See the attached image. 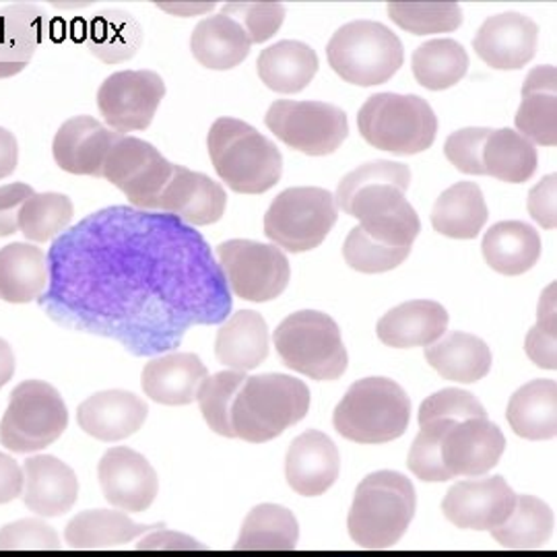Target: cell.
<instances>
[{
	"label": "cell",
	"mask_w": 557,
	"mask_h": 557,
	"mask_svg": "<svg viewBox=\"0 0 557 557\" xmlns=\"http://www.w3.org/2000/svg\"><path fill=\"white\" fill-rule=\"evenodd\" d=\"M41 310L66 329L114 338L135 356L176 349L223 322L232 294L209 244L168 213L108 207L60 236Z\"/></svg>",
	"instance_id": "cell-1"
},
{
	"label": "cell",
	"mask_w": 557,
	"mask_h": 557,
	"mask_svg": "<svg viewBox=\"0 0 557 557\" xmlns=\"http://www.w3.org/2000/svg\"><path fill=\"white\" fill-rule=\"evenodd\" d=\"M411 184V170L397 161H372L359 165L341 180L337 207L359 220L368 238L391 246L411 248L419 236L421 221L405 199Z\"/></svg>",
	"instance_id": "cell-2"
},
{
	"label": "cell",
	"mask_w": 557,
	"mask_h": 557,
	"mask_svg": "<svg viewBox=\"0 0 557 557\" xmlns=\"http://www.w3.org/2000/svg\"><path fill=\"white\" fill-rule=\"evenodd\" d=\"M413 481L397 471H376L359 481L347 515L349 537L366 549L397 545L416 518Z\"/></svg>",
	"instance_id": "cell-3"
},
{
	"label": "cell",
	"mask_w": 557,
	"mask_h": 557,
	"mask_svg": "<svg viewBox=\"0 0 557 557\" xmlns=\"http://www.w3.org/2000/svg\"><path fill=\"white\" fill-rule=\"evenodd\" d=\"M310 409V388L285 374L246 376L232 405L234 438L262 444L299 423Z\"/></svg>",
	"instance_id": "cell-4"
},
{
	"label": "cell",
	"mask_w": 557,
	"mask_h": 557,
	"mask_svg": "<svg viewBox=\"0 0 557 557\" xmlns=\"http://www.w3.org/2000/svg\"><path fill=\"white\" fill-rule=\"evenodd\" d=\"M209 156L220 178L239 195H260L281 180L277 145L238 119H218L209 131Z\"/></svg>",
	"instance_id": "cell-5"
},
{
	"label": "cell",
	"mask_w": 557,
	"mask_h": 557,
	"mask_svg": "<svg viewBox=\"0 0 557 557\" xmlns=\"http://www.w3.org/2000/svg\"><path fill=\"white\" fill-rule=\"evenodd\" d=\"M411 421V398L395 380L370 376L354 382L338 400L333 425L358 444H386L400 438Z\"/></svg>",
	"instance_id": "cell-6"
},
{
	"label": "cell",
	"mask_w": 557,
	"mask_h": 557,
	"mask_svg": "<svg viewBox=\"0 0 557 557\" xmlns=\"http://www.w3.org/2000/svg\"><path fill=\"white\" fill-rule=\"evenodd\" d=\"M281 361L312 380H338L349 356L335 320L319 310H299L283 320L273 333Z\"/></svg>",
	"instance_id": "cell-7"
},
{
	"label": "cell",
	"mask_w": 557,
	"mask_h": 557,
	"mask_svg": "<svg viewBox=\"0 0 557 557\" xmlns=\"http://www.w3.org/2000/svg\"><path fill=\"white\" fill-rule=\"evenodd\" d=\"M358 128L372 147L398 156H413L432 147L438 119L419 96L376 94L359 108Z\"/></svg>",
	"instance_id": "cell-8"
},
{
	"label": "cell",
	"mask_w": 557,
	"mask_h": 557,
	"mask_svg": "<svg viewBox=\"0 0 557 557\" xmlns=\"http://www.w3.org/2000/svg\"><path fill=\"white\" fill-rule=\"evenodd\" d=\"M69 428V409L57 386L46 380H23L9 397L0 419V444L17 455H38Z\"/></svg>",
	"instance_id": "cell-9"
},
{
	"label": "cell",
	"mask_w": 557,
	"mask_h": 557,
	"mask_svg": "<svg viewBox=\"0 0 557 557\" xmlns=\"http://www.w3.org/2000/svg\"><path fill=\"white\" fill-rule=\"evenodd\" d=\"M331 69L341 79L359 87L382 85L403 66L405 50L386 25L376 21H351L343 25L326 46Z\"/></svg>",
	"instance_id": "cell-10"
},
{
	"label": "cell",
	"mask_w": 557,
	"mask_h": 557,
	"mask_svg": "<svg viewBox=\"0 0 557 557\" xmlns=\"http://www.w3.org/2000/svg\"><path fill=\"white\" fill-rule=\"evenodd\" d=\"M335 197L314 186L287 188L271 202L264 215V234L287 252L319 248L337 223Z\"/></svg>",
	"instance_id": "cell-11"
},
{
	"label": "cell",
	"mask_w": 557,
	"mask_h": 557,
	"mask_svg": "<svg viewBox=\"0 0 557 557\" xmlns=\"http://www.w3.org/2000/svg\"><path fill=\"white\" fill-rule=\"evenodd\" d=\"M264 122L277 139L306 156H329L349 135L347 114L324 101H275Z\"/></svg>",
	"instance_id": "cell-12"
},
{
	"label": "cell",
	"mask_w": 557,
	"mask_h": 557,
	"mask_svg": "<svg viewBox=\"0 0 557 557\" xmlns=\"http://www.w3.org/2000/svg\"><path fill=\"white\" fill-rule=\"evenodd\" d=\"M220 269L232 294L248 301L278 298L289 283V260L273 244L230 239L218 248Z\"/></svg>",
	"instance_id": "cell-13"
},
{
	"label": "cell",
	"mask_w": 557,
	"mask_h": 557,
	"mask_svg": "<svg viewBox=\"0 0 557 557\" xmlns=\"http://www.w3.org/2000/svg\"><path fill=\"white\" fill-rule=\"evenodd\" d=\"M172 174L174 163L165 160L151 143L135 137H122L110 149L101 170V178L112 182L140 211H156V202Z\"/></svg>",
	"instance_id": "cell-14"
},
{
	"label": "cell",
	"mask_w": 557,
	"mask_h": 557,
	"mask_svg": "<svg viewBox=\"0 0 557 557\" xmlns=\"http://www.w3.org/2000/svg\"><path fill=\"white\" fill-rule=\"evenodd\" d=\"M165 96V83L153 71H119L98 89V108L110 131H145Z\"/></svg>",
	"instance_id": "cell-15"
},
{
	"label": "cell",
	"mask_w": 557,
	"mask_h": 557,
	"mask_svg": "<svg viewBox=\"0 0 557 557\" xmlns=\"http://www.w3.org/2000/svg\"><path fill=\"white\" fill-rule=\"evenodd\" d=\"M517 492L499 475L465 479L442 499V515L460 531H487L502 527L512 515Z\"/></svg>",
	"instance_id": "cell-16"
},
{
	"label": "cell",
	"mask_w": 557,
	"mask_h": 557,
	"mask_svg": "<svg viewBox=\"0 0 557 557\" xmlns=\"http://www.w3.org/2000/svg\"><path fill=\"white\" fill-rule=\"evenodd\" d=\"M98 483L106 502L124 515L147 512L160 494L158 471L128 446H114L100 458Z\"/></svg>",
	"instance_id": "cell-17"
},
{
	"label": "cell",
	"mask_w": 557,
	"mask_h": 557,
	"mask_svg": "<svg viewBox=\"0 0 557 557\" xmlns=\"http://www.w3.org/2000/svg\"><path fill=\"white\" fill-rule=\"evenodd\" d=\"M506 450V438L487 418L457 421L444 436L440 455L450 478L475 479L487 475Z\"/></svg>",
	"instance_id": "cell-18"
},
{
	"label": "cell",
	"mask_w": 557,
	"mask_h": 557,
	"mask_svg": "<svg viewBox=\"0 0 557 557\" xmlns=\"http://www.w3.org/2000/svg\"><path fill=\"white\" fill-rule=\"evenodd\" d=\"M21 499L40 518L64 517L79 498V479L73 467L52 455H32L23 465Z\"/></svg>",
	"instance_id": "cell-19"
},
{
	"label": "cell",
	"mask_w": 557,
	"mask_h": 557,
	"mask_svg": "<svg viewBox=\"0 0 557 557\" xmlns=\"http://www.w3.org/2000/svg\"><path fill=\"white\" fill-rule=\"evenodd\" d=\"M341 457L337 444L324 432L308 430L292 442L285 457V479L304 498H319L337 483Z\"/></svg>",
	"instance_id": "cell-20"
},
{
	"label": "cell",
	"mask_w": 557,
	"mask_h": 557,
	"mask_svg": "<svg viewBox=\"0 0 557 557\" xmlns=\"http://www.w3.org/2000/svg\"><path fill=\"white\" fill-rule=\"evenodd\" d=\"M539 27L520 13H499L479 27L473 48L492 69L517 71L527 66L537 52Z\"/></svg>",
	"instance_id": "cell-21"
},
{
	"label": "cell",
	"mask_w": 557,
	"mask_h": 557,
	"mask_svg": "<svg viewBox=\"0 0 557 557\" xmlns=\"http://www.w3.org/2000/svg\"><path fill=\"white\" fill-rule=\"evenodd\" d=\"M120 139L122 135L106 128L100 120L75 116L60 126L52 143V153L64 172L101 178L106 158Z\"/></svg>",
	"instance_id": "cell-22"
},
{
	"label": "cell",
	"mask_w": 557,
	"mask_h": 557,
	"mask_svg": "<svg viewBox=\"0 0 557 557\" xmlns=\"http://www.w3.org/2000/svg\"><path fill=\"white\" fill-rule=\"evenodd\" d=\"M227 195L215 180L174 163V174L168 182L156 213L174 215L190 225H211L223 218Z\"/></svg>",
	"instance_id": "cell-23"
},
{
	"label": "cell",
	"mask_w": 557,
	"mask_h": 557,
	"mask_svg": "<svg viewBox=\"0 0 557 557\" xmlns=\"http://www.w3.org/2000/svg\"><path fill=\"white\" fill-rule=\"evenodd\" d=\"M149 416L143 398L128 391H101L77 409L81 430L100 442H122L137 434Z\"/></svg>",
	"instance_id": "cell-24"
},
{
	"label": "cell",
	"mask_w": 557,
	"mask_h": 557,
	"mask_svg": "<svg viewBox=\"0 0 557 557\" xmlns=\"http://www.w3.org/2000/svg\"><path fill=\"white\" fill-rule=\"evenodd\" d=\"M50 17L38 4L13 2L0 9V79L20 75L36 48L50 38Z\"/></svg>",
	"instance_id": "cell-25"
},
{
	"label": "cell",
	"mask_w": 557,
	"mask_h": 557,
	"mask_svg": "<svg viewBox=\"0 0 557 557\" xmlns=\"http://www.w3.org/2000/svg\"><path fill=\"white\" fill-rule=\"evenodd\" d=\"M207 376L209 370L199 356L165 354L145 363L140 386L151 400L168 407H180L197 400L200 384Z\"/></svg>",
	"instance_id": "cell-26"
},
{
	"label": "cell",
	"mask_w": 557,
	"mask_h": 557,
	"mask_svg": "<svg viewBox=\"0 0 557 557\" xmlns=\"http://www.w3.org/2000/svg\"><path fill=\"white\" fill-rule=\"evenodd\" d=\"M163 524L135 522L131 515L114 508H91L71 518L62 541L69 549H114L156 531Z\"/></svg>",
	"instance_id": "cell-27"
},
{
	"label": "cell",
	"mask_w": 557,
	"mask_h": 557,
	"mask_svg": "<svg viewBox=\"0 0 557 557\" xmlns=\"http://www.w3.org/2000/svg\"><path fill=\"white\" fill-rule=\"evenodd\" d=\"M448 331V312L438 301H405L379 320L376 333L386 347L413 349L436 343Z\"/></svg>",
	"instance_id": "cell-28"
},
{
	"label": "cell",
	"mask_w": 557,
	"mask_h": 557,
	"mask_svg": "<svg viewBox=\"0 0 557 557\" xmlns=\"http://www.w3.org/2000/svg\"><path fill=\"white\" fill-rule=\"evenodd\" d=\"M517 133L533 145L556 147L557 71L554 64L535 66L522 85V103L518 108Z\"/></svg>",
	"instance_id": "cell-29"
},
{
	"label": "cell",
	"mask_w": 557,
	"mask_h": 557,
	"mask_svg": "<svg viewBox=\"0 0 557 557\" xmlns=\"http://www.w3.org/2000/svg\"><path fill=\"white\" fill-rule=\"evenodd\" d=\"M423 349L425 361L444 380L471 384L485 379L492 370V351L487 343L471 333H444L436 343Z\"/></svg>",
	"instance_id": "cell-30"
},
{
	"label": "cell",
	"mask_w": 557,
	"mask_h": 557,
	"mask_svg": "<svg viewBox=\"0 0 557 557\" xmlns=\"http://www.w3.org/2000/svg\"><path fill=\"white\" fill-rule=\"evenodd\" d=\"M218 361L234 372H250L269 358V329L255 310H239L225 320L215 338Z\"/></svg>",
	"instance_id": "cell-31"
},
{
	"label": "cell",
	"mask_w": 557,
	"mask_h": 557,
	"mask_svg": "<svg viewBox=\"0 0 557 557\" xmlns=\"http://www.w3.org/2000/svg\"><path fill=\"white\" fill-rule=\"evenodd\" d=\"M50 281L46 252L34 244H9L0 248V299L29 304L40 299Z\"/></svg>",
	"instance_id": "cell-32"
},
{
	"label": "cell",
	"mask_w": 557,
	"mask_h": 557,
	"mask_svg": "<svg viewBox=\"0 0 557 557\" xmlns=\"http://www.w3.org/2000/svg\"><path fill=\"white\" fill-rule=\"evenodd\" d=\"M506 419L512 432L524 440L556 438L557 384L554 379L531 380L508 400Z\"/></svg>",
	"instance_id": "cell-33"
},
{
	"label": "cell",
	"mask_w": 557,
	"mask_h": 557,
	"mask_svg": "<svg viewBox=\"0 0 557 557\" xmlns=\"http://www.w3.org/2000/svg\"><path fill=\"white\" fill-rule=\"evenodd\" d=\"M483 259L502 275L517 277L541 257L537 230L524 221H499L483 236Z\"/></svg>",
	"instance_id": "cell-34"
},
{
	"label": "cell",
	"mask_w": 557,
	"mask_h": 557,
	"mask_svg": "<svg viewBox=\"0 0 557 557\" xmlns=\"http://www.w3.org/2000/svg\"><path fill=\"white\" fill-rule=\"evenodd\" d=\"M259 77L277 94H298L319 73V57L304 41L283 40L260 52Z\"/></svg>",
	"instance_id": "cell-35"
},
{
	"label": "cell",
	"mask_w": 557,
	"mask_h": 557,
	"mask_svg": "<svg viewBox=\"0 0 557 557\" xmlns=\"http://www.w3.org/2000/svg\"><path fill=\"white\" fill-rule=\"evenodd\" d=\"M190 48L202 66L227 71L246 60L252 41L248 40L236 21L220 13L200 21L193 32Z\"/></svg>",
	"instance_id": "cell-36"
},
{
	"label": "cell",
	"mask_w": 557,
	"mask_h": 557,
	"mask_svg": "<svg viewBox=\"0 0 557 557\" xmlns=\"http://www.w3.org/2000/svg\"><path fill=\"white\" fill-rule=\"evenodd\" d=\"M487 221V205L475 182H458L440 195L434 211V230L455 239L478 238Z\"/></svg>",
	"instance_id": "cell-37"
},
{
	"label": "cell",
	"mask_w": 557,
	"mask_h": 557,
	"mask_svg": "<svg viewBox=\"0 0 557 557\" xmlns=\"http://www.w3.org/2000/svg\"><path fill=\"white\" fill-rule=\"evenodd\" d=\"M298 541V518L289 508L259 504L244 518L236 547L242 552H292Z\"/></svg>",
	"instance_id": "cell-38"
},
{
	"label": "cell",
	"mask_w": 557,
	"mask_h": 557,
	"mask_svg": "<svg viewBox=\"0 0 557 557\" xmlns=\"http://www.w3.org/2000/svg\"><path fill=\"white\" fill-rule=\"evenodd\" d=\"M556 533L554 508L535 498L518 496L508 520L492 531L494 541L506 549H539Z\"/></svg>",
	"instance_id": "cell-39"
},
{
	"label": "cell",
	"mask_w": 557,
	"mask_h": 557,
	"mask_svg": "<svg viewBox=\"0 0 557 557\" xmlns=\"http://www.w3.org/2000/svg\"><path fill=\"white\" fill-rule=\"evenodd\" d=\"M87 48L106 64L133 59L139 52L143 29L126 11H101L87 23Z\"/></svg>",
	"instance_id": "cell-40"
},
{
	"label": "cell",
	"mask_w": 557,
	"mask_h": 557,
	"mask_svg": "<svg viewBox=\"0 0 557 557\" xmlns=\"http://www.w3.org/2000/svg\"><path fill=\"white\" fill-rule=\"evenodd\" d=\"M537 149L515 128L492 131L483 147L485 174L502 182L522 184L537 170Z\"/></svg>",
	"instance_id": "cell-41"
},
{
	"label": "cell",
	"mask_w": 557,
	"mask_h": 557,
	"mask_svg": "<svg viewBox=\"0 0 557 557\" xmlns=\"http://www.w3.org/2000/svg\"><path fill=\"white\" fill-rule=\"evenodd\" d=\"M469 57L457 40H432L413 52V75L421 87L442 91L467 75Z\"/></svg>",
	"instance_id": "cell-42"
},
{
	"label": "cell",
	"mask_w": 557,
	"mask_h": 557,
	"mask_svg": "<svg viewBox=\"0 0 557 557\" xmlns=\"http://www.w3.org/2000/svg\"><path fill=\"white\" fill-rule=\"evenodd\" d=\"M75 215L73 200L59 193H34L23 202L17 230L32 242H48L64 232Z\"/></svg>",
	"instance_id": "cell-43"
},
{
	"label": "cell",
	"mask_w": 557,
	"mask_h": 557,
	"mask_svg": "<svg viewBox=\"0 0 557 557\" xmlns=\"http://www.w3.org/2000/svg\"><path fill=\"white\" fill-rule=\"evenodd\" d=\"M388 17L409 34L430 36V34H444V32L458 29L462 23V11L457 2H448V0L391 2Z\"/></svg>",
	"instance_id": "cell-44"
},
{
	"label": "cell",
	"mask_w": 557,
	"mask_h": 557,
	"mask_svg": "<svg viewBox=\"0 0 557 557\" xmlns=\"http://www.w3.org/2000/svg\"><path fill=\"white\" fill-rule=\"evenodd\" d=\"M246 380L244 372L225 370L215 376H207L197 393L200 413L207 425L223 438H234L232 430V405Z\"/></svg>",
	"instance_id": "cell-45"
},
{
	"label": "cell",
	"mask_w": 557,
	"mask_h": 557,
	"mask_svg": "<svg viewBox=\"0 0 557 557\" xmlns=\"http://www.w3.org/2000/svg\"><path fill=\"white\" fill-rule=\"evenodd\" d=\"M457 421L440 419V421H430V423L421 425L418 438L413 440V444L409 448V457H407V467L416 478L428 481V483H444V481L453 479L442 462L440 448H442L446 432Z\"/></svg>",
	"instance_id": "cell-46"
},
{
	"label": "cell",
	"mask_w": 557,
	"mask_h": 557,
	"mask_svg": "<svg viewBox=\"0 0 557 557\" xmlns=\"http://www.w3.org/2000/svg\"><path fill=\"white\" fill-rule=\"evenodd\" d=\"M556 283H552L539 299L537 324L527 333L524 351L543 370L557 368Z\"/></svg>",
	"instance_id": "cell-47"
},
{
	"label": "cell",
	"mask_w": 557,
	"mask_h": 557,
	"mask_svg": "<svg viewBox=\"0 0 557 557\" xmlns=\"http://www.w3.org/2000/svg\"><path fill=\"white\" fill-rule=\"evenodd\" d=\"M411 255V248H391L368 238L359 227L351 230L343 244V257L359 273H384L397 269Z\"/></svg>",
	"instance_id": "cell-48"
},
{
	"label": "cell",
	"mask_w": 557,
	"mask_h": 557,
	"mask_svg": "<svg viewBox=\"0 0 557 557\" xmlns=\"http://www.w3.org/2000/svg\"><path fill=\"white\" fill-rule=\"evenodd\" d=\"M60 547L62 539L46 518H20L0 527V552H57Z\"/></svg>",
	"instance_id": "cell-49"
},
{
	"label": "cell",
	"mask_w": 557,
	"mask_h": 557,
	"mask_svg": "<svg viewBox=\"0 0 557 557\" xmlns=\"http://www.w3.org/2000/svg\"><path fill=\"white\" fill-rule=\"evenodd\" d=\"M221 13L236 21L252 44L271 40L285 21L281 2H227Z\"/></svg>",
	"instance_id": "cell-50"
},
{
	"label": "cell",
	"mask_w": 557,
	"mask_h": 557,
	"mask_svg": "<svg viewBox=\"0 0 557 557\" xmlns=\"http://www.w3.org/2000/svg\"><path fill=\"white\" fill-rule=\"evenodd\" d=\"M487 418L485 407L475 395L460 388H444L425 398L419 407V425L430 421H465V419Z\"/></svg>",
	"instance_id": "cell-51"
},
{
	"label": "cell",
	"mask_w": 557,
	"mask_h": 557,
	"mask_svg": "<svg viewBox=\"0 0 557 557\" xmlns=\"http://www.w3.org/2000/svg\"><path fill=\"white\" fill-rule=\"evenodd\" d=\"M492 128H460L444 143V156L465 174L483 176V147L487 143Z\"/></svg>",
	"instance_id": "cell-52"
},
{
	"label": "cell",
	"mask_w": 557,
	"mask_h": 557,
	"mask_svg": "<svg viewBox=\"0 0 557 557\" xmlns=\"http://www.w3.org/2000/svg\"><path fill=\"white\" fill-rule=\"evenodd\" d=\"M557 176L549 174L529 193V213L545 230H556L557 223Z\"/></svg>",
	"instance_id": "cell-53"
},
{
	"label": "cell",
	"mask_w": 557,
	"mask_h": 557,
	"mask_svg": "<svg viewBox=\"0 0 557 557\" xmlns=\"http://www.w3.org/2000/svg\"><path fill=\"white\" fill-rule=\"evenodd\" d=\"M137 552H205L207 545L200 543L199 539L178 531H168V529H156L149 531L147 535L139 539V543H135Z\"/></svg>",
	"instance_id": "cell-54"
},
{
	"label": "cell",
	"mask_w": 557,
	"mask_h": 557,
	"mask_svg": "<svg viewBox=\"0 0 557 557\" xmlns=\"http://www.w3.org/2000/svg\"><path fill=\"white\" fill-rule=\"evenodd\" d=\"M32 195H34V188L21 182L0 186V238L17 232L21 207Z\"/></svg>",
	"instance_id": "cell-55"
},
{
	"label": "cell",
	"mask_w": 557,
	"mask_h": 557,
	"mask_svg": "<svg viewBox=\"0 0 557 557\" xmlns=\"http://www.w3.org/2000/svg\"><path fill=\"white\" fill-rule=\"evenodd\" d=\"M23 494V469L7 453H0V506L11 504Z\"/></svg>",
	"instance_id": "cell-56"
},
{
	"label": "cell",
	"mask_w": 557,
	"mask_h": 557,
	"mask_svg": "<svg viewBox=\"0 0 557 557\" xmlns=\"http://www.w3.org/2000/svg\"><path fill=\"white\" fill-rule=\"evenodd\" d=\"M20 161V145L11 131L0 126V180L11 176Z\"/></svg>",
	"instance_id": "cell-57"
},
{
	"label": "cell",
	"mask_w": 557,
	"mask_h": 557,
	"mask_svg": "<svg viewBox=\"0 0 557 557\" xmlns=\"http://www.w3.org/2000/svg\"><path fill=\"white\" fill-rule=\"evenodd\" d=\"M15 370H17L15 354H13L11 345L4 338H0V388L13 380Z\"/></svg>",
	"instance_id": "cell-58"
},
{
	"label": "cell",
	"mask_w": 557,
	"mask_h": 557,
	"mask_svg": "<svg viewBox=\"0 0 557 557\" xmlns=\"http://www.w3.org/2000/svg\"><path fill=\"white\" fill-rule=\"evenodd\" d=\"M448 557H479V556H448Z\"/></svg>",
	"instance_id": "cell-59"
}]
</instances>
